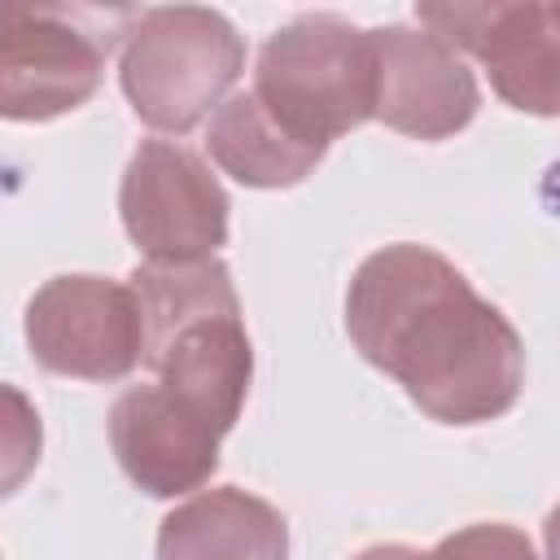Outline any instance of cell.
Instances as JSON below:
<instances>
[{
    "label": "cell",
    "instance_id": "cell-6",
    "mask_svg": "<svg viewBox=\"0 0 560 560\" xmlns=\"http://www.w3.org/2000/svg\"><path fill=\"white\" fill-rule=\"evenodd\" d=\"M228 192L210 166L175 140H140L122 171L118 214L149 262L214 258L228 241Z\"/></svg>",
    "mask_w": 560,
    "mask_h": 560
},
{
    "label": "cell",
    "instance_id": "cell-13",
    "mask_svg": "<svg viewBox=\"0 0 560 560\" xmlns=\"http://www.w3.org/2000/svg\"><path fill=\"white\" fill-rule=\"evenodd\" d=\"M39 451H44V424L35 402L18 385L0 381V499L26 486V477L39 464Z\"/></svg>",
    "mask_w": 560,
    "mask_h": 560
},
{
    "label": "cell",
    "instance_id": "cell-10",
    "mask_svg": "<svg viewBox=\"0 0 560 560\" xmlns=\"http://www.w3.org/2000/svg\"><path fill=\"white\" fill-rule=\"evenodd\" d=\"M219 429L162 385H131L109 407V446L118 468L149 499L201 490L219 468Z\"/></svg>",
    "mask_w": 560,
    "mask_h": 560
},
{
    "label": "cell",
    "instance_id": "cell-1",
    "mask_svg": "<svg viewBox=\"0 0 560 560\" xmlns=\"http://www.w3.org/2000/svg\"><path fill=\"white\" fill-rule=\"evenodd\" d=\"M346 332L438 424H486L521 398V332L429 245L398 241L359 262Z\"/></svg>",
    "mask_w": 560,
    "mask_h": 560
},
{
    "label": "cell",
    "instance_id": "cell-14",
    "mask_svg": "<svg viewBox=\"0 0 560 560\" xmlns=\"http://www.w3.org/2000/svg\"><path fill=\"white\" fill-rule=\"evenodd\" d=\"M429 560H542V556L516 525L481 521V525H468V529L442 538L429 551Z\"/></svg>",
    "mask_w": 560,
    "mask_h": 560
},
{
    "label": "cell",
    "instance_id": "cell-5",
    "mask_svg": "<svg viewBox=\"0 0 560 560\" xmlns=\"http://www.w3.org/2000/svg\"><path fill=\"white\" fill-rule=\"evenodd\" d=\"M245 70V39L219 9H144L122 44L118 83L153 131H192L206 122Z\"/></svg>",
    "mask_w": 560,
    "mask_h": 560
},
{
    "label": "cell",
    "instance_id": "cell-15",
    "mask_svg": "<svg viewBox=\"0 0 560 560\" xmlns=\"http://www.w3.org/2000/svg\"><path fill=\"white\" fill-rule=\"evenodd\" d=\"M354 560H429V556L416 547H402V542H376V547H363Z\"/></svg>",
    "mask_w": 560,
    "mask_h": 560
},
{
    "label": "cell",
    "instance_id": "cell-3",
    "mask_svg": "<svg viewBox=\"0 0 560 560\" xmlns=\"http://www.w3.org/2000/svg\"><path fill=\"white\" fill-rule=\"evenodd\" d=\"M254 101L302 144L324 149L372 118L368 31L337 13H306L280 26L254 66Z\"/></svg>",
    "mask_w": 560,
    "mask_h": 560
},
{
    "label": "cell",
    "instance_id": "cell-4",
    "mask_svg": "<svg viewBox=\"0 0 560 560\" xmlns=\"http://www.w3.org/2000/svg\"><path fill=\"white\" fill-rule=\"evenodd\" d=\"M136 18L105 4H0V118L48 122L88 105Z\"/></svg>",
    "mask_w": 560,
    "mask_h": 560
},
{
    "label": "cell",
    "instance_id": "cell-12",
    "mask_svg": "<svg viewBox=\"0 0 560 560\" xmlns=\"http://www.w3.org/2000/svg\"><path fill=\"white\" fill-rule=\"evenodd\" d=\"M206 149L245 188H293V184H302L324 162V149H311V144L293 140L254 101L249 88L245 92H232L210 114Z\"/></svg>",
    "mask_w": 560,
    "mask_h": 560
},
{
    "label": "cell",
    "instance_id": "cell-11",
    "mask_svg": "<svg viewBox=\"0 0 560 560\" xmlns=\"http://www.w3.org/2000/svg\"><path fill=\"white\" fill-rule=\"evenodd\" d=\"M158 560H289V525L267 499L214 486L162 516Z\"/></svg>",
    "mask_w": 560,
    "mask_h": 560
},
{
    "label": "cell",
    "instance_id": "cell-7",
    "mask_svg": "<svg viewBox=\"0 0 560 560\" xmlns=\"http://www.w3.org/2000/svg\"><path fill=\"white\" fill-rule=\"evenodd\" d=\"M31 359L70 381H122L140 363V315L127 284L52 276L26 302Z\"/></svg>",
    "mask_w": 560,
    "mask_h": 560
},
{
    "label": "cell",
    "instance_id": "cell-8",
    "mask_svg": "<svg viewBox=\"0 0 560 560\" xmlns=\"http://www.w3.org/2000/svg\"><path fill=\"white\" fill-rule=\"evenodd\" d=\"M424 31L468 52L490 74V88L521 114L551 118L560 105V35L551 4H420Z\"/></svg>",
    "mask_w": 560,
    "mask_h": 560
},
{
    "label": "cell",
    "instance_id": "cell-2",
    "mask_svg": "<svg viewBox=\"0 0 560 560\" xmlns=\"http://www.w3.org/2000/svg\"><path fill=\"white\" fill-rule=\"evenodd\" d=\"M127 289L140 315V363L158 372L162 389L228 433L254 376L232 271L219 258L144 262Z\"/></svg>",
    "mask_w": 560,
    "mask_h": 560
},
{
    "label": "cell",
    "instance_id": "cell-9",
    "mask_svg": "<svg viewBox=\"0 0 560 560\" xmlns=\"http://www.w3.org/2000/svg\"><path fill=\"white\" fill-rule=\"evenodd\" d=\"M372 44V118L416 140L464 131L481 105L468 61L424 26H376Z\"/></svg>",
    "mask_w": 560,
    "mask_h": 560
}]
</instances>
